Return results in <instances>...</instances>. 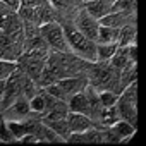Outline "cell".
<instances>
[{
    "label": "cell",
    "instance_id": "obj_1",
    "mask_svg": "<svg viewBox=\"0 0 146 146\" xmlns=\"http://www.w3.org/2000/svg\"><path fill=\"white\" fill-rule=\"evenodd\" d=\"M64 31H65V36H67L70 52H74L76 55H79V57H83L90 62L96 60V41L95 40L88 38L76 26H65Z\"/></svg>",
    "mask_w": 146,
    "mask_h": 146
},
{
    "label": "cell",
    "instance_id": "obj_2",
    "mask_svg": "<svg viewBox=\"0 0 146 146\" xmlns=\"http://www.w3.org/2000/svg\"><path fill=\"white\" fill-rule=\"evenodd\" d=\"M40 31H41V36L45 38V41L48 43L52 52H70L65 31H64L60 23L50 21V23L40 26Z\"/></svg>",
    "mask_w": 146,
    "mask_h": 146
},
{
    "label": "cell",
    "instance_id": "obj_3",
    "mask_svg": "<svg viewBox=\"0 0 146 146\" xmlns=\"http://www.w3.org/2000/svg\"><path fill=\"white\" fill-rule=\"evenodd\" d=\"M2 119L4 120H26V119H41V115L35 113L29 107V100L21 95L14 103H11L7 108L2 110Z\"/></svg>",
    "mask_w": 146,
    "mask_h": 146
},
{
    "label": "cell",
    "instance_id": "obj_4",
    "mask_svg": "<svg viewBox=\"0 0 146 146\" xmlns=\"http://www.w3.org/2000/svg\"><path fill=\"white\" fill-rule=\"evenodd\" d=\"M100 24L122 28L125 24H137V11H112L105 17L100 19Z\"/></svg>",
    "mask_w": 146,
    "mask_h": 146
},
{
    "label": "cell",
    "instance_id": "obj_5",
    "mask_svg": "<svg viewBox=\"0 0 146 146\" xmlns=\"http://www.w3.org/2000/svg\"><path fill=\"white\" fill-rule=\"evenodd\" d=\"M76 28H78L81 33H84L88 38H91V40L96 41L98 29H100V19L93 17V16L84 9V5H83L81 11H79V14H78V17H76Z\"/></svg>",
    "mask_w": 146,
    "mask_h": 146
},
{
    "label": "cell",
    "instance_id": "obj_6",
    "mask_svg": "<svg viewBox=\"0 0 146 146\" xmlns=\"http://www.w3.org/2000/svg\"><path fill=\"white\" fill-rule=\"evenodd\" d=\"M115 108H117V113H119V119L122 120H127L131 122L136 129H137V103L136 102H129L122 96H119L117 103H115Z\"/></svg>",
    "mask_w": 146,
    "mask_h": 146
},
{
    "label": "cell",
    "instance_id": "obj_7",
    "mask_svg": "<svg viewBox=\"0 0 146 146\" xmlns=\"http://www.w3.org/2000/svg\"><path fill=\"white\" fill-rule=\"evenodd\" d=\"M57 83H58V86L65 91V95L69 96V100H70V96H74L76 93L83 91V90L90 84V81H88L86 76H70V78L58 79Z\"/></svg>",
    "mask_w": 146,
    "mask_h": 146
},
{
    "label": "cell",
    "instance_id": "obj_8",
    "mask_svg": "<svg viewBox=\"0 0 146 146\" xmlns=\"http://www.w3.org/2000/svg\"><path fill=\"white\" fill-rule=\"evenodd\" d=\"M67 124L70 127V132H84L90 127H93V120L88 115L79 113V112H72V110L67 113Z\"/></svg>",
    "mask_w": 146,
    "mask_h": 146
},
{
    "label": "cell",
    "instance_id": "obj_9",
    "mask_svg": "<svg viewBox=\"0 0 146 146\" xmlns=\"http://www.w3.org/2000/svg\"><path fill=\"white\" fill-rule=\"evenodd\" d=\"M83 5L96 19H102V17H105L107 14H110L113 11V5L110 2H107V0H88V2H84Z\"/></svg>",
    "mask_w": 146,
    "mask_h": 146
},
{
    "label": "cell",
    "instance_id": "obj_10",
    "mask_svg": "<svg viewBox=\"0 0 146 146\" xmlns=\"http://www.w3.org/2000/svg\"><path fill=\"white\" fill-rule=\"evenodd\" d=\"M137 43V24H125L120 28L119 46H129Z\"/></svg>",
    "mask_w": 146,
    "mask_h": 146
},
{
    "label": "cell",
    "instance_id": "obj_11",
    "mask_svg": "<svg viewBox=\"0 0 146 146\" xmlns=\"http://www.w3.org/2000/svg\"><path fill=\"white\" fill-rule=\"evenodd\" d=\"M119 36H120V28H112V26L100 24L96 43H119Z\"/></svg>",
    "mask_w": 146,
    "mask_h": 146
},
{
    "label": "cell",
    "instance_id": "obj_12",
    "mask_svg": "<svg viewBox=\"0 0 146 146\" xmlns=\"http://www.w3.org/2000/svg\"><path fill=\"white\" fill-rule=\"evenodd\" d=\"M134 81H137V62H129L120 69V88L124 90Z\"/></svg>",
    "mask_w": 146,
    "mask_h": 146
},
{
    "label": "cell",
    "instance_id": "obj_13",
    "mask_svg": "<svg viewBox=\"0 0 146 146\" xmlns=\"http://www.w3.org/2000/svg\"><path fill=\"white\" fill-rule=\"evenodd\" d=\"M129 62H132L131 60V57H129V46H119L117 48V52L113 53V57L110 58V64L115 67V69H122V67H125Z\"/></svg>",
    "mask_w": 146,
    "mask_h": 146
},
{
    "label": "cell",
    "instance_id": "obj_14",
    "mask_svg": "<svg viewBox=\"0 0 146 146\" xmlns=\"http://www.w3.org/2000/svg\"><path fill=\"white\" fill-rule=\"evenodd\" d=\"M117 48L119 43H96V60H110Z\"/></svg>",
    "mask_w": 146,
    "mask_h": 146
},
{
    "label": "cell",
    "instance_id": "obj_15",
    "mask_svg": "<svg viewBox=\"0 0 146 146\" xmlns=\"http://www.w3.org/2000/svg\"><path fill=\"white\" fill-rule=\"evenodd\" d=\"M29 107H31V110L35 112V113H38V115H45L46 113V100H45V91H43V88L29 100Z\"/></svg>",
    "mask_w": 146,
    "mask_h": 146
},
{
    "label": "cell",
    "instance_id": "obj_16",
    "mask_svg": "<svg viewBox=\"0 0 146 146\" xmlns=\"http://www.w3.org/2000/svg\"><path fill=\"white\" fill-rule=\"evenodd\" d=\"M45 124V122H43ZM46 125L50 127V129H53L62 139H64V143H67V139H69V136L72 134L70 132V127H69V124H67V119H60V120H52V122H46Z\"/></svg>",
    "mask_w": 146,
    "mask_h": 146
},
{
    "label": "cell",
    "instance_id": "obj_17",
    "mask_svg": "<svg viewBox=\"0 0 146 146\" xmlns=\"http://www.w3.org/2000/svg\"><path fill=\"white\" fill-rule=\"evenodd\" d=\"M16 69H17V62L0 58V79H7Z\"/></svg>",
    "mask_w": 146,
    "mask_h": 146
},
{
    "label": "cell",
    "instance_id": "obj_18",
    "mask_svg": "<svg viewBox=\"0 0 146 146\" xmlns=\"http://www.w3.org/2000/svg\"><path fill=\"white\" fill-rule=\"evenodd\" d=\"M45 91L46 93H50V95H53L55 98H58V100H64V102H67L69 103V96L65 95V91L58 86V83H53V84H48L46 88H45Z\"/></svg>",
    "mask_w": 146,
    "mask_h": 146
},
{
    "label": "cell",
    "instance_id": "obj_19",
    "mask_svg": "<svg viewBox=\"0 0 146 146\" xmlns=\"http://www.w3.org/2000/svg\"><path fill=\"white\" fill-rule=\"evenodd\" d=\"M113 11H137V0H117Z\"/></svg>",
    "mask_w": 146,
    "mask_h": 146
},
{
    "label": "cell",
    "instance_id": "obj_20",
    "mask_svg": "<svg viewBox=\"0 0 146 146\" xmlns=\"http://www.w3.org/2000/svg\"><path fill=\"white\" fill-rule=\"evenodd\" d=\"M100 100L103 103V107H113L119 100V95H115L113 91H100Z\"/></svg>",
    "mask_w": 146,
    "mask_h": 146
},
{
    "label": "cell",
    "instance_id": "obj_21",
    "mask_svg": "<svg viewBox=\"0 0 146 146\" xmlns=\"http://www.w3.org/2000/svg\"><path fill=\"white\" fill-rule=\"evenodd\" d=\"M45 2H48V0H21V5L23 7H38Z\"/></svg>",
    "mask_w": 146,
    "mask_h": 146
},
{
    "label": "cell",
    "instance_id": "obj_22",
    "mask_svg": "<svg viewBox=\"0 0 146 146\" xmlns=\"http://www.w3.org/2000/svg\"><path fill=\"white\" fill-rule=\"evenodd\" d=\"M4 2H5V4L9 5V9L14 11V12H17L19 7H21V0H4Z\"/></svg>",
    "mask_w": 146,
    "mask_h": 146
},
{
    "label": "cell",
    "instance_id": "obj_23",
    "mask_svg": "<svg viewBox=\"0 0 146 146\" xmlns=\"http://www.w3.org/2000/svg\"><path fill=\"white\" fill-rule=\"evenodd\" d=\"M11 12H14V11H11V9H9V5L4 2V0H0V14L5 16V14H11Z\"/></svg>",
    "mask_w": 146,
    "mask_h": 146
},
{
    "label": "cell",
    "instance_id": "obj_24",
    "mask_svg": "<svg viewBox=\"0 0 146 146\" xmlns=\"http://www.w3.org/2000/svg\"><path fill=\"white\" fill-rule=\"evenodd\" d=\"M5 81H7V79H0V96H2L4 91H5Z\"/></svg>",
    "mask_w": 146,
    "mask_h": 146
},
{
    "label": "cell",
    "instance_id": "obj_25",
    "mask_svg": "<svg viewBox=\"0 0 146 146\" xmlns=\"http://www.w3.org/2000/svg\"><path fill=\"white\" fill-rule=\"evenodd\" d=\"M86 2V0H69V4H72V5H83Z\"/></svg>",
    "mask_w": 146,
    "mask_h": 146
},
{
    "label": "cell",
    "instance_id": "obj_26",
    "mask_svg": "<svg viewBox=\"0 0 146 146\" xmlns=\"http://www.w3.org/2000/svg\"><path fill=\"white\" fill-rule=\"evenodd\" d=\"M107 2H110V4H112V5H113V4H115V2H117V0H107Z\"/></svg>",
    "mask_w": 146,
    "mask_h": 146
},
{
    "label": "cell",
    "instance_id": "obj_27",
    "mask_svg": "<svg viewBox=\"0 0 146 146\" xmlns=\"http://www.w3.org/2000/svg\"><path fill=\"white\" fill-rule=\"evenodd\" d=\"M86 2H88V0H86Z\"/></svg>",
    "mask_w": 146,
    "mask_h": 146
}]
</instances>
